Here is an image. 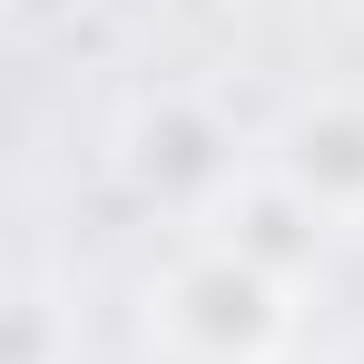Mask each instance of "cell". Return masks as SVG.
<instances>
[{"mask_svg": "<svg viewBox=\"0 0 364 364\" xmlns=\"http://www.w3.org/2000/svg\"><path fill=\"white\" fill-rule=\"evenodd\" d=\"M286 276H266L256 256L227 237H197L148 286V335L168 345V364H276L286 355Z\"/></svg>", "mask_w": 364, "mask_h": 364, "instance_id": "6da1fadb", "label": "cell"}, {"mask_svg": "<svg viewBox=\"0 0 364 364\" xmlns=\"http://www.w3.org/2000/svg\"><path fill=\"white\" fill-rule=\"evenodd\" d=\"M119 178L138 187L148 207L217 227V207L256 178V158L237 148V128L217 119V99H197V89H158V99H138V109L119 119Z\"/></svg>", "mask_w": 364, "mask_h": 364, "instance_id": "7a4b0ae2", "label": "cell"}, {"mask_svg": "<svg viewBox=\"0 0 364 364\" xmlns=\"http://www.w3.org/2000/svg\"><path fill=\"white\" fill-rule=\"evenodd\" d=\"M266 168L296 187L325 227H355L364 217V99H345V89L296 99L286 128L266 138Z\"/></svg>", "mask_w": 364, "mask_h": 364, "instance_id": "3957f363", "label": "cell"}, {"mask_svg": "<svg viewBox=\"0 0 364 364\" xmlns=\"http://www.w3.org/2000/svg\"><path fill=\"white\" fill-rule=\"evenodd\" d=\"M207 237H227V246H237V256H256L266 276H286V286H296L305 266L325 256V237H335V227H325V217L305 207L296 187H286V178H276V168H266V158H256V178H246L237 197L217 207V227H207Z\"/></svg>", "mask_w": 364, "mask_h": 364, "instance_id": "277c9868", "label": "cell"}, {"mask_svg": "<svg viewBox=\"0 0 364 364\" xmlns=\"http://www.w3.org/2000/svg\"><path fill=\"white\" fill-rule=\"evenodd\" d=\"M79 345H69V325H60V296L50 286H20L10 296V364H69Z\"/></svg>", "mask_w": 364, "mask_h": 364, "instance_id": "5b68a950", "label": "cell"}, {"mask_svg": "<svg viewBox=\"0 0 364 364\" xmlns=\"http://www.w3.org/2000/svg\"><path fill=\"white\" fill-rule=\"evenodd\" d=\"M276 364H315V355H296V345H286V355H276Z\"/></svg>", "mask_w": 364, "mask_h": 364, "instance_id": "8992f818", "label": "cell"}, {"mask_svg": "<svg viewBox=\"0 0 364 364\" xmlns=\"http://www.w3.org/2000/svg\"><path fill=\"white\" fill-rule=\"evenodd\" d=\"M345 364H364V345H355V355H345Z\"/></svg>", "mask_w": 364, "mask_h": 364, "instance_id": "52a82bcc", "label": "cell"}]
</instances>
